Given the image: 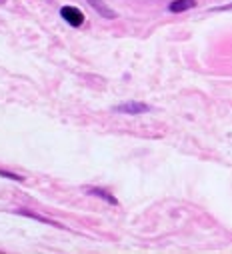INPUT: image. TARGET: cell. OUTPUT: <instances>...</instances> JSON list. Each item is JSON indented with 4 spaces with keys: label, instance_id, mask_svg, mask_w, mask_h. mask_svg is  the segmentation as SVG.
Instances as JSON below:
<instances>
[{
    "label": "cell",
    "instance_id": "obj_1",
    "mask_svg": "<svg viewBox=\"0 0 232 254\" xmlns=\"http://www.w3.org/2000/svg\"><path fill=\"white\" fill-rule=\"evenodd\" d=\"M60 16H62L70 26H82V22H84V14H82V10H78L76 6H62V8H60Z\"/></svg>",
    "mask_w": 232,
    "mask_h": 254
},
{
    "label": "cell",
    "instance_id": "obj_2",
    "mask_svg": "<svg viewBox=\"0 0 232 254\" xmlns=\"http://www.w3.org/2000/svg\"><path fill=\"white\" fill-rule=\"evenodd\" d=\"M114 110H116V112H122V114H142V112H148L150 106L144 104V102H134V100H130V102L118 104Z\"/></svg>",
    "mask_w": 232,
    "mask_h": 254
},
{
    "label": "cell",
    "instance_id": "obj_3",
    "mask_svg": "<svg viewBox=\"0 0 232 254\" xmlns=\"http://www.w3.org/2000/svg\"><path fill=\"white\" fill-rule=\"evenodd\" d=\"M196 6V0H174V2H170L168 10L170 12H184V10H190Z\"/></svg>",
    "mask_w": 232,
    "mask_h": 254
},
{
    "label": "cell",
    "instance_id": "obj_4",
    "mask_svg": "<svg viewBox=\"0 0 232 254\" xmlns=\"http://www.w3.org/2000/svg\"><path fill=\"white\" fill-rule=\"evenodd\" d=\"M86 192L88 194H92V196H100V198H104L106 202H110V204H118L116 202V198L114 196H110L106 190H102V188H86Z\"/></svg>",
    "mask_w": 232,
    "mask_h": 254
},
{
    "label": "cell",
    "instance_id": "obj_5",
    "mask_svg": "<svg viewBox=\"0 0 232 254\" xmlns=\"http://www.w3.org/2000/svg\"><path fill=\"white\" fill-rule=\"evenodd\" d=\"M20 214H24V216H30V218H36V220H40V222H50L48 218H44V216H40V214H34V212H28V210H18Z\"/></svg>",
    "mask_w": 232,
    "mask_h": 254
},
{
    "label": "cell",
    "instance_id": "obj_6",
    "mask_svg": "<svg viewBox=\"0 0 232 254\" xmlns=\"http://www.w3.org/2000/svg\"><path fill=\"white\" fill-rule=\"evenodd\" d=\"M0 176H6V178H10V180H24L22 176H18V174H14V172H8V170H0Z\"/></svg>",
    "mask_w": 232,
    "mask_h": 254
},
{
    "label": "cell",
    "instance_id": "obj_7",
    "mask_svg": "<svg viewBox=\"0 0 232 254\" xmlns=\"http://www.w3.org/2000/svg\"><path fill=\"white\" fill-rule=\"evenodd\" d=\"M0 2H2V0H0Z\"/></svg>",
    "mask_w": 232,
    "mask_h": 254
}]
</instances>
